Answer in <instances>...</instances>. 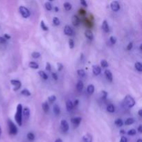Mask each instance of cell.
<instances>
[{"instance_id":"cell-38","label":"cell","mask_w":142,"mask_h":142,"mask_svg":"<svg viewBox=\"0 0 142 142\" xmlns=\"http://www.w3.org/2000/svg\"><path fill=\"white\" fill-rule=\"evenodd\" d=\"M40 25H41V28H42L44 31L49 30V28H48V27L46 26V25H45V23L44 21H41V24H40Z\"/></svg>"},{"instance_id":"cell-11","label":"cell","mask_w":142,"mask_h":142,"mask_svg":"<svg viewBox=\"0 0 142 142\" xmlns=\"http://www.w3.org/2000/svg\"><path fill=\"white\" fill-rule=\"evenodd\" d=\"M22 114L25 116V119H28L30 116V110L27 107H25V108L22 109Z\"/></svg>"},{"instance_id":"cell-47","label":"cell","mask_w":142,"mask_h":142,"mask_svg":"<svg viewBox=\"0 0 142 142\" xmlns=\"http://www.w3.org/2000/svg\"><path fill=\"white\" fill-rule=\"evenodd\" d=\"M52 77H53V79H54V80H57L58 79V75L56 74V73H52Z\"/></svg>"},{"instance_id":"cell-27","label":"cell","mask_w":142,"mask_h":142,"mask_svg":"<svg viewBox=\"0 0 142 142\" xmlns=\"http://www.w3.org/2000/svg\"><path fill=\"white\" fill-rule=\"evenodd\" d=\"M114 110H115L114 106L112 104H110L107 107V110L109 112H110V113H113L114 112Z\"/></svg>"},{"instance_id":"cell-45","label":"cell","mask_w":142,"mask_h":142,"mask_svg":"<svg viewBox=\"0 0 142 142\" xmlns=\"http://www.w3.org/2000/svg\"><path fill=\"white\" fill-rule=\"evenodd\" d=\"M6 42V40L4 37H0V44H5Z\"/></svg>"},{"instance_id":"cell-33","label":"cell","mask_w":142,"mask_h":142,"mask_svg":"<svg viewBox=\"0 0 142 142\" xmlns=\"http://www.w3.org/2000/svg\"><path fill=\"white\" fill-rule=\"evenodd\" d=\"M45 8H46V9H47V11H51V10H52V5H51L50 2H47L45 3Z\"/></svg>"},{"instance_id":"cell-21","label":"cell","mask_w":142,"mask_h":142,"mask_svg":"<svg viewBox=\"0 0 142 142\" xmlns=\"http://www.w3.org/2000/svg\"><path fill=\"white\" fill-rule=\"evenodd\" d=\"M53 112H54L56 115H58V114H60V109L58 105H53Z\"/></svg>"},{"instance_id":"cell-40","label":"cell","mask_w":142,"mask_h":142,"mask_svg":"<svg viewBox=\"0 0 142 142\" xmlns=\"http://www.w3.org/2000/svg\"><path fill=\"white\" fill-rule=\"evenodd\" d=\"M110 40L111 43L112 44V45H114V44H116V38L114 36H111L110 37Z\"/></svg>"},{"instance_id":"cell-39","label":"cell","mask_w":142,"mask_h":142,"mask_svg":"<svg viewBox=\"0 0 142 142\" xmlns=\"http://www.w3.org/2000/svg\"><path fill=\"white\" fill-rule=\"evenodd\" d=\"M69 46L70 49H73L74 47V42L72 39H69Z\"/></svg>"},{"instance_id":"cell-2","label":"cell","mask_w":142,"mask_h":142,"mask_svg":"<svg viewBox=\"0 0 142 142\" xmlns=\"http://www.w3.org/2000/svg\"><path fill=\"white\" fill-rule=\"evenodd\" d=\"M124 104L125 107H127L128 108L133 107L135 105V99H133V97H132L131 96L127 95L124 100Z\"/></svg>"},{"instance_id":"cell-37","label":"cell","mask_w":142,"mask_h":142,"mask_svg":"<svg viewBox=\"0 0 142 142\" xmlns=\"http://www.w3.org/2000/svg\"><path fill=\"white\" fill-rule=\"evenodd\" d=\"M136 130L131 129L128 132V135H130V136H133V135H136Z\"/></svg>"},{"instance_id":"cell-58","label":"cell","mask_w":142,"mask_h":142,"mask_svg":"<svg viewBox=\"0 0 142 142\" xmlns=\"http://www.w3.org/2000/svg\"><path fill=\"white\" fill-rule=\"evenodd\" d=\"M2 135V128H1V126H0V136Z\"/></svg>"},{"instance_id":"cell-25","label":"cell","mask_w":142,"mask_h":142,"mask_svg":"<svg viewBox=\"0 0 142 142\" xmlns=\"http://www.w3.org/2000/svg\"><path fill=\"white\" fill-rule=\"evenodd\" d=\"M134 122H135V121H134V119H133V118H128V119H127L125 120V125H132Z\"/></svg>"},{"instance_id":"cell-54","label":"cell","mask_w":142,"mask_h":142,"mask_svg":"<svg viewBox=\"0 0 142 142\" xmlns=\"http://www.w3.org/2000/svg\"><path fill=\"white\" fill-rule=\"evenodd\" d=\"M120 133H121V134H125V132L124 130H120Z\"/></svg>"},{"instance_id":"cell-50","label":"cell","mask_w":142,"mask_h":142,"mask_svg":"<svg viewBox=\"0 0 142 142\" xmlns=\"http://www.w3.org/2000/svg\"><path fill=\"white\" fill-rule=\"evenodd\" d=\"M79 100H78V99H76V100L74 101V103H73V105L74 106H77V105H79Z\"/></svg>"},{"instance_id":"cell-13","label":"cell","mask_w":142,"mask_h":142,"mask_svg":"<svg viewBox=\"0 0 142 142\" xmlns=\"http://www.w3.org/2000/svg\"><path fill=\"white\" fill-rule=\"evenodd\" d=\"M85 37L87 38V39L90 40H92L94 39V35L93 33L90 30H86L85 31Z\"/></svg>"},{"instance_id":"cell-34","label":"cell","mask_w":142,"mask_h":142,"mask_svg":"<svg viewBox=\"0 0 142 142\" xmlns=\"http://www.w3.org/2000/svg\"><path fill=\"white\" fill-rule=\"evenodd\" d=\"M53 25L55 26H58V25H60V20H59V19L58 17H53Z\"/></svg>"},{"instance_id":"cell-23","label":"cell","mask_w":142,"mask_h":142,"mask_svg":"<svg viewBox=\"0 0 142 142\" xmlns=\"http://www.w3.org/2000/svg\"><path fill=\"white\" fill-rule=\"evenodd\" d=\"M29 67L32 69H37L39 68V65H38V64L36 63V62H31L29 63Z\"/></svg>"},{"instance_id":"cell-46","label":"cell","mask_w":142,"mask_h":142,"mask_svg":"<svg viewBox=\"0 0 142 142\" xmlns=\"http://www.w3.org/2000/svg\"><path fill=\"white\" fill-rule=\"evenodd\" d=\"M120 142H127V138L124 136H122L121 138V140Z\"/></svg>"},{"instance_id":"cell-17","label":"cell","mask_w":142,"mask_h":142,"mask_svg":"<svg viewBox=\"0 0 142 142\" xmlns=\"http://www.w3.org/2000/svg\"><path fill=\"white\" fill-rule=\"evenodd\" d=\"M83 87H84V85H83V82L81 80H79L76 84V89L79 92H81L83 89Z\"/></svg>"},{"instance_id":"cell-32","label":"cell","mask_w":142,"mask_h":142,"mask_svg":"<svg viewBox=\"0 0 142 142\" xmlns=\"http://www.w3.org/2000/svg\"><path fill=\"white\" fill-rule=\"evenodd\" d=\"M101 65L102 67L106 68L108 67V62L106 60H102L101 61Z\"/></svg>"},{"instance_id":"cell-53","label":"cell","mask_w":142,"mask_h":142,"mask_svg":"<svg viewBox=\"0 0 142 142\" xmlns=\"http://www.w3.org/2000/svg\"><path fill=\"white\" fill-rule=\"evenodd\" d=\"M55 142H62V141L61 139H57Z\"/></svg>"},{"instance_id":"cell-48","label":"cell","mask_w":142,"mask_h":142,"mask_svg":"<svg viewBox=\"0 0 142 142\" xmlns=\"http://www.w3.org/2000/svg\"><path fill=\"white\" fill-rule=\"evenodd\" d=\"M80 4H82V6H87V2H85V0H82V1H80Z\"/></svg>"},{"instance_id":"cell-29","label":"cell","mask_w":142,"mask_h":142,"mask_svg":"<svg viewBox=\"0 0 142 142\" xmlns=\"http://www.w3.org/2000/svg\"><path fill=\"white\" fill-rule=\"evenodd\" d=\"M21 94H22L23 96H31V92H29L28 90H26V89H25V90H22Z\"/></svg>"},{"instance_id":"cell-12","label":"cell","mask_w":142,"mask_h":142,"mask_svg":"<svg viewBox=\"0 0 142 142\" xmlns=\"http://www.w3.org/2000/svg\"><path fill=\"white\" fill-rule=\"evenodd\" d=\"M92 71H93V74L95 76H98V75L101 74V69L98 65H93L92 66Z\"/></svg>"},{"instance_id":"cell-3","label":"cell","mask_w":142,"mask_h":142,"mask_svg":"<svg viewBox=\"0 0 142 142\" xmlns=\"http://www.w3.org/2000/svg\"><path fill=\"white\" fill-rule=\"evenodd\" d=\"M8 131L9 134L12 135H17V128L16 125L14 124L13 121L11 119L8 120Z\"/></svg>"},{"instance_id":"cell-5","label":"cell","mask_w":142,"mask_h":142,"mask_svg":"<svg viewBox=\"0 0 142 142\" xmlns=\"http://www.w3.org/2000/svg\"><path fill=\"white\" fill-rule=\"evenodd\" d=\"M11 83L13 85L14 87H13V90L14 91H17L22 86V83L19 80H11Z\"/></svg>"},{"instance_id":"cell-6","label":"cell","mask_w":142,"mask_h":142,"mask_svg":"<svg viewBox=\"0 0 142 142\" xmlns=\"http://www.w3.org/2000/svg\"><path fill=\"white\" fill-rule=\"evenodd\" d=\"M64 33L65 35L68 36H73L74 33V30L72 29L71 26H69V25H67L65 27V29H64Z\"/></svg>"},{"instance_id":"cell-42","label":"cell","mask_w":142,"mask_h":142,"mask_svg":"<svg viewBox=\"0 0 142 142\" xmlns=\"http://www.w3.org/2000/svg\"><path fill=\"white\" fill-rule=\"evenodd\" d=\"M46 70L49 71H50L51 70V66L50 63L48 62L46 63Z\"/></svg>"},{"instance_id":"cell-24","label":"cell","mask_w":142,"mask_h":142,"mask_svg":"<svg viewBox=\"0 0 142 142\" xmlns=\"http://www.w3.org/2000/svg\"><path fill=\"white\" fill-rule=\"evenodd\" d=\"M114 123H115L116 125L118 126V127H121L122 125H124V121H123L122 119H116Z\"/></svg>"},{"instance_id":"cell-14","label":"cell","mask_w":142,"mask_h":142,"mask_svg":"<svg viewBox=\"0 0 142 142\" xmlns=\"http://www.w3.org/2000/svg\"><path fill=\"white\" fill-rule=\"evenodd\" d=\"M105 75L106 76L107 79L110 81V82H112V80H113V78H112V74L111 73V71L110 70H105Z\"/></svg>"},{"instance_id":"cell-20","label":"cell","mask_w":142,"mask_h":142,"mask_svg":"<svg viewBox=\"0 0 142 142\" xmlns=\"http://www.w3.org/2000/svg\"><path fill=\"white\" fill-rule=\"evenodd\" d=\"M42 110H44V112H46V113L48 112V111H49V104H48L47 102H45V103H42Z\"/></svg>"},{"instance_id":"cell-51","label":"cell","mask_w":142,"mask_h":142,"mask_svg":"<svg viewBox=\"0 0 142 142\" xmlns=\"http://www.w3.org/2000/svg\"><path fill=\"white\" fill-rule=\"evenodd\" d=\"M138 131L139 132V133H142V126L141 125H139L138 128Z\"/></svg>"},{"instance_id":"cell-28","label":"cell","mask_w":142,"mask_h":142,"mask_svg":"<svg viewBox=\"0 0 142 142\" xmlns=\"http://www.w3.org/2000/svg\"><path fill=\"white\" fill-rule=\"evenodd\" d=\"M27 139H28V140L32 141H33L35 139V135H34L33 133H28L27 134Z\"/></svg>"},{"instance_id":"cell-31","label":"cell","mask_w":142,"mask_h":142,"mask_svg":"<svg viewBox=\"0 0 142 142\" xmlns=\"http://www.w3.org/2000/svg\"><path fill=\"white\" fill-rule=\"evenodd\" d=\"M135 68H136V69L137 70V71H142V65L140 63V62H136L135 65Z\"/></svg>"},{"instance_id":"cell-10","label":"cell","mask_w":142,"mask_h":142,"mask_svg":"<svg viewBox=\"0 0 142 142\" xmlns=\"http://www.w3.org/2000/svg\"><path fill=\"white\" fill-rule=\"evenodd\" d=\"M81 121H82L81 117H75L71 119V123L73 124V125H74L75 127L79 126V124H80V122H81Z\"/></svg>"},{"instance_id":"cell-8","label":"cell","mask_w":142,"mask_h":142,"mask_svg":"<svg viewBox=\"0 0 142 142\" xmlns=\"http://www.w3.org/2000/svg\"><path fill=\"white\" fill-rule=\"evenodd\" d=\"M61 128H62L63 132H67L69 128V124H68L67 121L66 120H62L61 121Z\"/></svg>"},{"instance_id":"cell-43","label":"cell","mask_w":142,"mask_h":142,"mask_svg":"<svg viewBox=\"0 0 142 142\" xmlns=\"http://www.w3.org/2000/svg\"><path fill=\"white\" fill-rule=\"evenodd\" d=\"M107 96V92L105 91H102V99H105Z\"/></svg>"},{"instance_id":"cell-4","label":"cell","mask_w":142,"mask_h":142,"mask_svg":"<svg viewBox=\"0 0 142 142\" xmlns=\"http://www.w3.org/2000/svg\"><path fill=\"white\" fill-rule=\"evenodd\" d=\"M19 11L24 18H28L31 15L29 10L25 6H20L19 8Z\"/></svg>"},{"instance_id":"cell-52","label":"cell","mask_w":142,"mask_h":142,"mask_svg":"<svg viewBox=\"0 0 142 142\" xmlns=\"http://www.w3.org/2000/svg\"><path fill=\"white\" fill-rule=\"evenodd\" d=\"M138 114H139V116H142V110H139Z\"/></svg>"},{"instance_id":"cell-1","label":"cell","mask_w":142,"mask_h":142,"mask_svg":"<svg viewBox=\"0 0 142 142\" xmlns=\"http://www.w3.org/2000/svg\"><path fill=\"white\" fill-rule=\"evenodd\" d=\"M15 121L19 126L22 125V105L18 104L17 107V111L15 115Z\"/></svg>"},{"instance_id":"cell-15","label":"cell","mask_w":142,"mask_h":142,"mask_svg":"<svg viewBox=\"0 0 142 142\" xmlns=\"http://www.w3.org/2000/svg\"><path fill=\"white\" fill-rule=\"evenodd\" d=\"M66 107H67V111L70 112L73 110L74 108V105H73V103L71 102V101H67V103H66Z\"/></svg>"},{"instance_id":"cell-30","label":"cell","mask_w":142,"mask_h":142,"mask_svg":"<svg viewBox=\"0 0 142 142\" xmlns=\"http://www.w3.org/2000/svg\"><path fill=\"white\" fill-rule=\"evenodd\" d=\"M64 7H65V8L67 11H70L71 9V8H72V6H71V4L69 2H65L64 4Z\"/></svg>"},{"instance_id":"cell-36","label":"cell","mask_w":142,"mask_h":142,"mask_svg":"<svg viewBox=\"0 0 142 142\" xmlns=\"http://www.w3.org/2000/svg\"><path fill=\"white\" fill-rule=\"evenodd\" d=\"M31 56L33 58H36V59H37V58H38L40 57V53L39 52H36V51H35V52L32 53Z\"/></svg>"},{"instance_id":"cell-49","label":"cell","mask_w":142,"mask_h":142,"mask_svg":"<svg viewBox=\"0 0 142 142\" xmlns=\"http://www.w3.org/2000/svg\"><path fill=\"white\" fill-rule=\"evenodd\" d=\"M4 38H5L6 40H9L11 39V36L9 35H8V34H5L4 36Z\"/></svg>"},{"instance_id":"cell-22","label":"cell","mask_w":142,"mask_h":142,"mask_svg":"<svg viewBox=\"0 0 142 142\" xmlns=\"http://www.w3.org/2000/svg\"><path fill=\"white\" fill-rule=\"evenodd\" d=\"M38 74H39L40 76L43 79H45V80H47V79H48V76H47V74L44 72L43 71H38Z\"/></svg>"},{"instance_id":"cell-16","label":"cell","mask_w":142,"mask_h":142,"mask_svg":"<svg viewBox=\"0 0 142 142\" xmlns=\"http://www.w3.org/2000/svg\"><path fill=\"white\" fill-rule=\"evenodd\" d=\"M102 28H103V30L105 32H106V33L109 32V31H110L108 24H107L106 20H104L103 22V24H102Z\"/></svg>"},{"instance_id":"cell-55","label":"cell","mask_w":142,"mask_h":142,"mask_svg":"<svg viewBox=\"0 0 142 142\" xmlns=\"http://www.w3.org/2000/svg\"><path fill=\"white\" fill-rule=\"evenodd\" d=\"M80 13H82V14H85V12L84 10H82V11H80Z\"/></svg>"},{"instance_id":"cell-26","label":"cell","mask_w":142,"mask_h":142,"mask_svg":"<svg viewBox=\"0 0 142 142\" xmlns=\"http://www.w3.org/2000/svg\"><path fill=\"white\" fill-rule=\"evenodd\" d=\"M77 74L80 77H84L85 76V71L84 69H80L77 70Z\"/></svg>"},{"instance_id":"cell-7","label":"cell","mask_w":142,"mask_h":142,"mask_svg":"<svg viewBox=\"0 0 142 142\" xmlns=\"http://www.w3.org/2000/svg\"><path fill=\"white\" fill-rule=\"evenodd\" d=\"M110 7L113 11H118L120 9V5L117 1H113L111 2Z\"/></svg>"},{"instance_id":"cell-57","label":"cell","mask_w":142,"mask_h":142,"mask_svg":"<svg viewBox=\"0 0 142 142\" xmlns=\"http://www.w3.org/2000/svg\"><path fill=\"white\" fill-rule=\"evenodd\" d=\"M136 142H142V140L141 139H139L138 140L136 141Z\"/></svg>"},{"instance_id":"cell-35","label":"cell","mask_w":142,"mask_h":142,"mask_svg":"<svg viewBox=\"0 0 142 142\" xmlns=\"http://www.w3.org/2000/svg\"><path fill=\"white\" fill-rule=\"evenodd\" d=\"M56 100V96L54 95L51 96L49 97V99H48V101H49V102L50 103H53Z\"/></svg>"},{"instance_id":"cell-9","label":"cell","mask_w":142,"mask_h":142,"mask_svg":"<svg viewBox=\"0 0 142 142\" xmlns=\"http://www.w3.org/2000/svg\"><path fill=\"white\" fill-rule=\"evenodd\" d=\"M71 22L74 26H78L80 24V19L77 15H73L72 19H71Z\"/></svg>"},{"instance_id":"cell-18","label":"cell","mask_w":142,"mask_h":142,"mask_svg":"<svg viewBox=\"0 0 142 142\" xmlns=\"http://www.w3.org/2000/svg\"><path fill=\"white\" fill-rule=\"evenodd\" d=\"M82 139L84 142H92V136L90 134H87L83 136Z\"/></svg>"},{"instance_id":"cell-56","label":"cell","mask_w":142,"mask_h":142,"mask_svg":"<svg viewBox=\"0 0 142 142\" xmlns=\"http://www.w3.org/2000/svg\"><path fill=\"white\" fill-rule=\"evenodd\" d=\"M55 11H56V12H58V7H55Z\"/></svg>"},{"instance_id":"cell-44","label":"cell","mask_w":142,"mask_h":142,"mask_svg":"<svg viewBox=\"0 0 142 142\" xmlns=\"http://www.w3.org/2000/svg\"><path fill=\"white\" fill-rule=\"evenodd\" d=\"M133 42H130V43L128 44V47H127V50H128V51L131 50V49H133Z\"/></svg>"},{"instance_id":"cell-41","label":"cell","mask_w":142,"mask_h":142,"mask_svg":"<svg viewBox=\"0 0 142 142\" xmlns=\"http://www.w3.org/2000/svg\"><path fill=\"white\" fill-rule=\"evenodd\" d=\"M57 66H58V71H62V69H63V65H62V64L58 62V63L57 64Z\"/></svg>"},{"instance_id":"cell-19","label":"cell","mask_w":142,"mask_h":142,"mask_svg":"<svg viewBox=\"0 0 142 142\" xmlns=\"http://www.w3.org/2000/svg\"><path fill=\"white\" fill-rule=\"evenodd\" d=\"M87 92L90 94H92L94 92V90H95V87L93 85H89L87 88Z\"/></svg>"}]
</instances>
